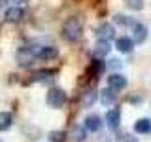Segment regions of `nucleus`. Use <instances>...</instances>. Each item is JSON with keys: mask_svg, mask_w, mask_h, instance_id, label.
<instances>
[{"mask_svg": "<svg viewBox=\"0 0 151 142\" xmlns=\"http://www.w3.org/2000/svg\"><path fill=\"white\" fill-rule=\"evenodd\" d=\"M81 28H83V19L79 15H72L64 21L63 25V38L68 42H76L81 34Z\"/></svg>", "mask_w": 151, "mask_h": 142, "instance_id": "nucleus-1", "label": "nucleus"}, {"mask_svg": "<svg viewBox=\"0 0 151 142\" xmlns=\"http://www.w3.org/2000/svg\"><path fill=\"white\" fill-rule=\"evenodd\" d=\"M45 101H47V106H49V108H60V106L66 102V93H64V89H60V87L49 89Z\"/></svg>", "mask_w": 151, "mask_h": 142, "instance_id": "nucleus-2", "label": "nucleus"}, {"mask_svg": "<svg viewBox=\"0 0 151 142\" xmlns=\"http://www.w3.org/2000/svg\"><path fill=\"white\" fill-rule=\"evenodd\" d=\"M34 57H36V53H34V49H30V47H21V49L17 51V64L19 66H30V63L34 61Z\"/></svg>", "mask_w": 151, "mask_h": 142, "instance_id": "nucleus-3", "label": "nucleus"}, {"mask_svg": "<svg viewBox=\"0 0 151 142\" xmlns=\"http://www.w3.org/2000/svg\"><path fill=\"white\" fill-rule=\"evenodd\" d=\"M96 99H98V91H96L94 87H87V89L81 93V99H79V102H81L83 108H91L93 104L96 102Z\"/></svg>", "mask_w": 151, "mask_h": 142, "instance_id": "nucleus-4", "label": "nucleus"}, {"mask_svg": "<svg viewBox=\"0 0 151 142\" xmlns=\"http://www.w3.org/2000/svg\"><path fill=\"white\" fill-rule=\"evenodd\" d=\"M113 36H115V28H113L110 23H102V25H98V28H96V38H98V40L110 42Z\"/></svg>", "mask_w": 151, "mask_h": 142, "instance_id": "nucleus-5", "label": "nucleus"}, {"mask_svg": "<svg viewBox=\"0 0 151 142\" xmlns=\"http://www.w3.org/2000/svg\"><path fill=\"white\" fill-rule=\"evenodd\" d=\"M108 87L113 89V91L125 89L127 87V78L121 76V74H110V78H108Z\"/></svg>", "mask_w": 151, "mask_h": 142, "instance_id": "nucleus-6", "label": "nucleus"}, {"mask_svg": "<svg viewBox=\"0 0 151 142\" xmlns=\"http://www.w3.org/2000/svg\"><path fill=\"white\" fill-rule=\"evenodd\" d=\"M106 123L110 129H117L121 123V112L117 110V108H111V110L106 112Z\"/></svg>", "mask_w": 151, "mask_h": 142, "instance_id": "nucleus-7", "label": "nucleus"}, {"mask_svg": "<svg viewBox=\"0 0 151 142\" xmlns=\"http://www.w3.org/2000/svg\"><path fill=\"white\" fill-rule=\"evenodd\" d=\"M102 127V117L96 116V114H91V116L85 117V129L93 131V133H98Z\"/></svg>", "mask_w": 151, "mask_h": 142, "instance_id": "nucleus-8", "label": "nucleus"}, {"mask_svg": "<svg viewBox=\"0 0 151 142\" xmlns=\"http://www.w3.org/2000/svg\"><path fill=\"white\" fill-rule=\"evenodd\" d=\"M57 55H59V51H57V47H53V46H44V47H40V49L36 51V57L42 59V61L55 59Z\"/></svg>", "mask_w": 151, "mask_h": 142, "instance_id": "nucleus-9", "label": "nucleus"}, {"mask_svg": "<svg viewBox=\"0 0 151 142\" xmlns=\"http://www.w3.org/2000/svg\"><path fill=\"white\" fill-rule=\"evenodd\" d=\"M23 15H25V12L19 6H13V8L6 9V21H9V23H19L23 19Z\"/></svg>", "mask_w": 151, "mask_h": 142, "instance_id": "nucleus-10", "label": "nucleus"}, {"mask_svg": "<svg viewBox=\"0 0 151 142\" xmlns=\"http://www.w3.org/2000/svg\"><path fill=\"white\" fill-rule=\"evenodd\" d=\"M115 47L121 51V53H130L132 47H134V40H130L129 36H121V38H117Z\"/></svg>", "mask_w": 151, "mask_h": 142, "instance_id": "nucleus-11", "label": "nucleus"}, {"mask_svg": "<svg viewBox=\"0 0 151 142\" xmlns=\"http://www.w3.org/2000/svg\"><path fill=\"white\" fill-rule=\"evenodd\" d=\"M132 30H134V42H145V38H147V27L142 25V23H134V27H132Z\"/></svg>", "mask_w": 151, "mask_h": 142, "instance_id": "nucleus-12", "label": "nucleus"}, {"mask_svg": "<svg viewBox=\"0 0 151 142\" xmlns=\"http://www.w3.org/2000/svg\"><path fill=\"white\" fill-rule=\"evenodd\" d=\"M70 138L74 142H85L87 140V133H85V127H79V125H74L70 129Z\"/></svg>", "mask_w": 151, "mask_h": 142, "instance_id": "nucleus-13", "label": "nucleus"}, {"mask_svg": "<svg viewBox=\"0 0 151 142\" xmlns=\"http://www.w3.org/2000/svg\"><path fill=\"white\" fill-rule=\"evenodd\" d=\"M98 95H100V102L104 104V106H110V104L115 102V91H113V89H110V87L102 89Z\"/></svg>", "mask_w": 151, "mask_h": 142, "instance_id": "nucleus-14", "label": "nucleus"}, {"mask_svg": "<svg viewBox=\"0 0 151 142\" xmlns=\"http://www.w3.org/2000/svg\"><path fill=\"white\" fill-rule=\"evenodd\" d=\"M53 76H55V70H36L34 74H32V80L34 82H49V80H53Z\"/></svg>", "mask_w": 151, "mask_h": 142, "instance_id": "nucleus-15", "label": "nucleus"}, {"mask_svg": "<svg viewBox=\"0 0 151 142\" xmlns=\"http://www.w3.org/2000/svg\"><path fill=\"white\" fill-rule=\"evenodd\" d=\"M134 131L140 133V135H147V133H151V120H147V117L138 120L134 123Z\"/></svg>", "mask_w": 151, "mask_h": 142, "instance_id": "nucleus-16", "label": "nucleus"}, {"mask_svg": "<svg viewBox=\"0 0 151 142\" xmlns=\"http://www.w3.org/2000/svg\"><path fill=\"white\" fill-rule=\"evenodd\" d=\"M108 53H110V42L98 40L96 44H94V57H104Z\"/></svg>", "mask_w": 151, "mask_h": 142, "instance_id": "nucleus-17", "label": "nucleus"}, {"mask_svg": "<svg viewBox=\"0 0 151 142\" xmlns=\"http://www.w3.org/2000/svg\"><path fill=\"white\" fill-rule=\"evenodd\" d=\"M12 114L9 112H0V131H8L9 127H12Z\"/></svg>", "mask_w": 151, "mask_h": 142, "instance_id": "nucleus-18", "label": "nucleus"}, {"mask_svg": "<svg viewBox=\"0 0 151 142\" xmlns=\"http://www.w3.org/2000/svg\"><path fill=\"white\" fill-rule=\"evenodd\" d=\"M113 21H115L117 25H125V27H129V25H132V27H134V21H132L130 17L123 15V13H117V15L113 17Z\"/></svg>", "mask_w": 151, "mask_h": 142, "instance_id": "nucleus-19", "label": "nucleus"}, {"mask_svg": "<svg viewBox=\"0 0 151 142\" xmlns=\"http://www.w3.org/2000/svg\"><path fill=\"white\" fill-rule=\"evenodd\" d=\"M125 4L129 9H134V12L144 9V0H125Z\"/></svg>", "mask_w": 151, "mask_h": 142, "instance_id": "nucleus-20", "label": "nucleus"}, {"mask_svg": "<svg viewBox=\"0 0 151 142\" xmlns=\"http://www.w3.org/2000/svg\"><path fill=\"white\" fill-rule=\"evenodd\" d=\"M104 68H106V64H104L100 59L93 61V64H91V72H94V74H102V72H104Z\"/></svg>", "mask_w": 151, "mask_h": 142, "instance_id": "nucleus-21", "label": "nucleus"}, {"mask_svg": "<svg viewBox=\"0 0 151 142\" xmlns=\"http://www.w3.org/2000/svg\"><path fill=\"white\" fill-rule=\"evenodd\" d=\"M115 142H138V138L134 135H130V133H121L115 138Z\"/></svg>", "mask_w": 151, "mask_h": 142, "instance_id": "nucleus-22", "label": "nucleus"}, {"mask_svg": "<svg viewBox=\"0 0 151 142\" xmlns=\"http://www.w3.org/2000/svg\"><path fill=\"white\" fill-rule=\"evenodd\" d=\"M49 140L51 142H63L64 140V133L63 131H51L49 133Z\"/></svg>", "mask_w": 151, "mask_h": 142, "instance_id": "nucleus-23", "label": "nucleus"}, {"mask_svg": "<svg viewBox=\"0 0 151 142\" xmlns=\"http://www.w3.org/2000/svg\"><path fill=\"white\" fill-rule=\"evenodd\" d=\"M110 66H111V68H121V61L119 59H111L110 61Z\"/></svg>", "mask_w": 151, "mask_h": 142, "instance_id": "nucleus-24", "label": "nucleus"}, {"mask_svg": "<svg viewBox=\"0 0 151 142\" xmlns=\"http://www.w3.org/2000/svg\"><path fill=\"white\" fill-rule=\"evenodd\" d=\"M6 4H8V0H0V8H2V6H6Z\"/></svg>", "mask_w": 151, "mask_h": 142, "instance_id": "nucleus-25", "label": "nucleus"}]
</instances>
